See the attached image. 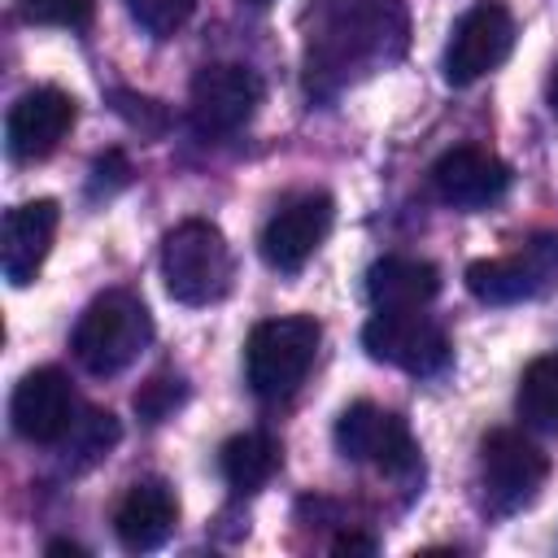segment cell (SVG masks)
<instances>
[{"label":"cell","instance_id":"cell-1","mask_svg":"<svg viewBox=\"0 0 558 558\" xmlns=\"http://www.w3.org/2000/svg\"><path fill=\"white\" fill-rule=\"evenodd\" d=\"M310 17L305 87L314 96H336L353 78L392 65L410 39L401 0H310Z\"/></svg>","mask_w":558,"mask_h":558},{"label":"cell","instance_id":"cell-2","mask_svg":"<svg viewBox=\"0 0 558 558\" xmlns=\"http://www.w3.org/2000/svg\"><path fill=\"white\" fill-rule=\"evenodd\" d=\"M148 340H153L148 305L126 288H109L78 314L70 349L87 375L109 379V375H122L148 349Z\"/></svg>","mask_w":558,"mask_h":558},{"label":"cell","instance_id":"cell-3","mask_svg":"<svg viewBox=\"0 0 558 558\" xmlns=\"http://www.w3.org/2000/svg\"><path fill=\"white\" fill-rule=\"evenodd\" d=\"M231 248L227 235L205 222V218H187L174 231H166L161 240V279L166 292L179 305H214L231 292Z\"/></svg>","mask_w":558,"mask_h":558},{"label":"cell","instance_id":"cell-4","mask_svg":"<svg viewBox=\"0 0 558 558\" xmlns=\"http://www.w3.org/2000/svg\"><path fill=\"white\" fill-rule=\"evenodd\" d=\"M318 340H323V327L310 314L257 323L244 344V379H248L253 397H262V401L292 397L318 357Z\"/></svg>","mask_w":558,"mask_h":558},{"label":"cell","instance_id":"cell-5","mask_svg":"<svg viewBox=\"0 0 558 558\" xmlns=\"http://www.w3.org/2000/svg\"><path fill=\"white\" fill-rule=\"evenodd\" d=\"M549 458L514 427H493L480 440V493L493 514H519L545 488Z\"/></svg>","mask_w":558,"mask_h":558},{"label":"cell","instance_id":"cell-6","mask_svg":"<svg viewBox=\"0 0 558 558\" xmlns=\"http://www.w3.org/2000/svg\"><path fill=\"white\" fill-rule=\"evenodd\" d=\"M466 288L484 305H519L558 288V231H536L510 257H480L466 266Z\"/></svg>","mask_w":558,"mask_h":558},{"label":"cell","instance_id":"cell-7","mask_svg":"<svg viewBox=\"0 0 558 558\" xmlns=\"http://www.w3.org/2000/svg\"><path fill=\"white\" fill-rule=\"evenodd\" d=\"M262 105V78L257 70L240 65V61H209L196 70L192 92H187V118L192 131L205 140H227L240 126H248V118Z\"/></svg>","mask_w":558,"mask_h":558},{"label":"cell","instance_id":"cell-8","mask_svg":"<svg viewBox=\"0 0 558 558\" xmlns=\"http://www.w3.org/2000/svg\"><path fill=\"white\" fill-rule=\"evenodd\" d=\"M362 349L375 362L397 366L405 375H440L453 357L445 327L423 310H379L362 327Z\"/></svg>","mask_w":558,"mask_h":558},{"label":"cell","instance_id":"cell-9","mask_svg":"<svg viewBox=\"0 0 558 558\" xmlns=\"http://www.w3.org/2000/svg\"><path fill=\"white\" fill-rule=\"evenodd\" d=\"M336 449L349 462H371L388 475L418 471V445H414L405 418L375 405V401H353L336 418Z\"/></svg>","mask_w":558,"mask_h":558},{"label":"cell","instance_id":"cell-10","mask_svg":"<svg viewBox=\"0 0 558 558\" xmlns=\"http://www.w3.org/2000/svg\"><path fill=\"white\" fill-rule=\"evenodd\" d=\"M510 48H514L510 9L497 0H480L453 22V35L445 44V78L453 87H471L484 74H493L510 57Z\"/></svg>","mask_w":558,"mask_h":558},{"label":"cell","instance_id":"cell-11","mask_svg":"<svg viewBox=\"0 0 558 558\" xmlns=\"http://www.w3.org/2000/svg\"><path fill=\"white\" fill-rule=\"evenodd\" d=\"M331 218H336V205H331L327 192H301V196H292L262 227V240H257L262 262L270 270H279V275H296L318 253V244L327 240Z\"/></svg>","mask_w":558,"mask_h":558},{"label":"cell","instance_id":"cell-12","mask_svg":"<svg viewBox=\"0 0 558 558\" xmlns=\"http://www.w3.org/2000/svg\"><path fill=\"white\" fill-rule=\"evenodd\" d=\"M9 418L13 432L31 445H61L78 427V397L57 366H39L13 388Z\"/></svg>","mask_w":558,"mask_h":558},{"label":"cell","instance_id":"cell-13","mask_svg":"<svg viewBox=\"0 0 558 558\" xmlns=\"http://www.w3.org/2000/svg\"><path fill=\"white\" fill-rule=\"evenodd\" d=\"M74 96L61 87H31L4 118V148L13 161H44L74 126Z\"/></svg>","mask_w":558,"mask_h":558},{"label":"cell","instance_id":"cell-14","mask_svg":"<svg viewBox=\"0 0 558 558\" xmlns=\"http://www.w3.org/2000/svg\"><path fill=\"white\" fill-rule=\"evenodd\" d=\"M432 183H436V196L445 205H453V209H484V205L506 196L510 166L497 153L480 148V144H458V148L436 157Z\"/></svg>","mask_w":558,"mask_h":558},{"label":"cell","instance_id":"cell-15","mask_svg":"<svg viewBox=\"0 0 558 558\" xmlns=\"http://www.w3.org/2000/svg\"><path fill=\"white\" fill-rule=\"evenodd\" d=\"M57 222H61V209L57 201H26V205H13L4 214V231H0V270L13 288H26L35 283L39 266L48 262V248L57 240Z\"/></svg>","mask_w":558,"mask_h":558},{"label":"cell","instance_id":"cell-16","mask_svg":"<svg viewBox=\"0 0 558 558\" xmlns=\"http://www.w3.org/2000/svg\"><path fill=\"white\" fill-rule=\"evenodd\" d=\"M174 523H179V497L166 480L131 484L113 510V532H118L122 549H131V554H148V549L166 545Z\"/></svg>","mask_w":558,"mask_h":558},{"label":"cell","instance_id":"cell-17","mask_svg":"<svg viewBox=\"0 0 558 558\" xmlns=\"http://www.w3.org/2000/svg\"><path fill=\"white\" fill-rule=\"evenodd\" d=\"M440 292V270L423 257H379L366 270V301L375 310H423Z\"/></svg>","mask_w":558,"mask_h":558},{"label":"cell","instance_id":"cell-18","mask_svg":"<svg viewBox=\"0 0 558 558\" xmlns=\"http://www.w3.org/2000/svg\"><path fill=\"white\" fill-rule=\"evenodd\" d=\"M283 453H279V440L270 432H240L231 436L222 449H218V466H222V480L248 497L257 488H266V480L279 471Z\"/></svg>","mask_w":558,"mask_h":558},{"label":"cell","instance_id":"cell-19","mask_svg":"<svg viewBox=\"0 0 558 558\" xmlns=\"http://www.w3.org/2000/svg\"><path fill=\"white\" fill-rule=\"evenodd\" d=\"M514 410L527 427L558 436V353L532 357L519 375V392H514Z\"/></svg>","mask_w":558,"mask_h":558},{"label":"cell","instance_id":"cell-20","mask_svg":"<svg viewBox=\"0 0 558 558\" xmlns=\"http://www.w3.org/2000/svg\"><path fill=\"white\" fill-rule=\"evenodd\" d=\"M61 445H70V449L78 453V458H74V466L83 471V466L100 462V458L118 445V418H113L109 410H87V418H78V427H74Z\"/></svg>","mask_w":558,"mask_h":558},{"label":"cell","instance_id":"cell-21","mask_svg":"<svg viewBox=\"0 0 558 558\" xmlns=\"http://www.w3.org/2000/svg\"><path fill=\"white\" fill-rule=\"evenodd\" d=\"M126 13L153 35V39H170L192 13H196V0H122Z\"/></svg>","mask_w":558,"mask_h":558},{"label":"cell","instance_id":"cell-22","mask_svg":"<svg viewBox=\"0 0 558 558\" xmlns=\"http://www.w3.org/2000/svg\"><path fill=\"white\" fill-rule=\"evenodd\" d=\"M96 13V0H22V17L35 26H65L87 31Z\"/></svg>","mask_w":558,"mask_h":558},{"label":"cell","instance_id":"cell-23","mask_svg":"<svg viewBox=\"0 0 558 558\" xmlns=\"http://www.w3.org/2000/svg\"><path fill=\"white\" fill-rule=\"evenodd\" d=\"M183 397H187V388H183L179 375H153V379L135 392V414H140L144 423H161V418H170V414L183 405Z\"/></svg>","mask_w":558,"mask_h":558},{"label":"cell","instance_id":"cell-24","mask_svg":"<svg viewBox=\"0 0 558 558\" xmlns=\"http://www.w3.org/2000/svg\"><path fill=\"white\" fill-rule=\"evenodd\" d=\"M109 100H113L118 118H126V126H135L140 135H161V131L170 126L166 105H161V100H153V96H140V92L118 87V92H109Z\"/></svg>","mask_w":558,"mask_h":558},{"label":"cell","instance_id":"cell-25","mask_svg":"<svg viewBox=\"0 0 558 558\" xmlns=\"http://www.w3.org/2000/svg\"><path fill=\"white\" fill-rule=\"evenodd\" d=\"M126 183H131V166H126V157L118 148L105 153V157H96V166H92V192L105 187V196H109V192H118Z\"/></svg>","mask_w":558,"mask_h":558},{"label":"cell","instance_id":"cell-26","mask_svg":"<svg viewBox=\"0 0 558 558\" xmlns=\"http://www.w3.org/2000/svg\"><path fill=\"white\" fill-rule=\"evenodd\" d=\"M336 554H375V536H362V532H340L331 541Z\"/></svg>","mask_w":558,"mask_h":558},{"label":"cell","instance_id":"cell-27","mask_svg":"<svg viewBox=\"0 0 558 558\" xmlns=\"http://www.w3.org/2000/svg\"><path fill=\"white\" fill-rule=\"evenodd\" d=\"M48 554H70V558H83L87 549H83V545H74V541H48Z\"/></svg>","mask_w":558,"mask_h":558},{"label":"cell","instance_id":"cell-28","mask_svg":"<svg viewBox=\"0 0 558 558\" xmlns=\"http://www.w3.org/2000/svg\"><path fill=\"white\" fill-rule=\"evenodd\" d=\"M545 100H549V109L558 113V65H554V74H549V83H545Z\"/></svg>","mask_w":558,"mask_h":558},{"label":"cell","instance_id":"cell-29","mask_svg":"<svg viewBox=\"0 0 558 558\" xmlns=\"http://www.w3.org/2000/svg\"><path fill=\"white\" fill-rule=\"evenodd\" d=\"M244 4H253V9H266V4H270V0H244Z\"/></svg>","mask_w":558,"mask_h":558}]
</instances>
